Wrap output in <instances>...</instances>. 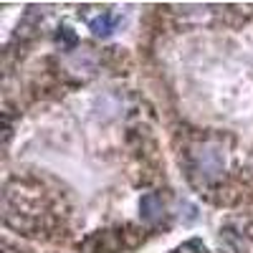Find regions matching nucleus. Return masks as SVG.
Segmentation results:
<instances>
[{
    "instance_id": "nucleus-1",
    "label": "nucleus",
    "mask_w": 253,
    "mask_h": 253,
    "mask_svg": "<svg viewBox=\"0 0 253 253\" xmlns=\"http://www.w3.org/2000/svg\"><path fill=\"white\" fill-rule=\"evenodd\" d=\"M195 157H198V167L203 170L205 177L213 180L223 172V155H220V150H215V147H200V150L195 152Z\"/></svg>"
},
{
    "instance_id": "nucleus-2",
    "label": "nucleus",
    "mask_w": 253,
    "mask_h": 253,
    "mask_svg": "<svg viewBox=\"0 0 253 253\" xmlns=\"http://www.w3.org/2000/svg\"><path fill=\"white\" fill-rule=\"evenodd\" d=\"M139 210H142V220L144 223H157L165 213V208H162V200L157 193H147L139 203Z\"/></svg>"
},
{
    "instance_id": "nucleus-3",
    "label": "nucleus",
    "mask_w": 253,
    "mask_h": 253,
    "mask_svg": "<svg viewBox=\"0 0 253 253\" xmlns=\"http://www.w3.org/2000/svg\"><path fill=\"white\" fill-rule=\"evenodd\" d=\"M117 23H119V18H114V15H99V18L91 20L89 26H91V31H94L96 36H109Z\"/></svg>"
}]
</instances>
